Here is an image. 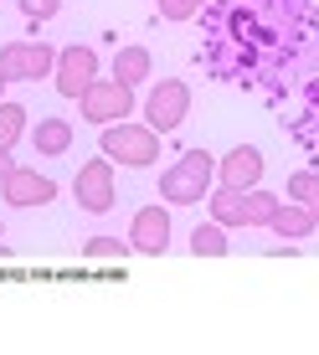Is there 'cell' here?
Instances as JSON below:
<instances>
[{
	"instance_id": "obj_22",
	"label": "cell",
	"mask_w": 319,
	"mask_h": 355,
	"mask_svg": "<svg viewBox=\"0 0 319 355\" xmlns=\"http://www.w3.org/2000/svg\"><path fill=\"white\" fill-rule=\"evenodd\" d=\"M10 170H16V160H10V150H0V186L10 180Z\"/></svg>"
},
{
	"instance_id": "obj_12",
	"label": "cell",
	"mask_w": 319,
	"mask_h": 355,
	"mask_svg": "<svg viewBox=\"0 0 319 355\" xmlns=\"http://www.w3.org/2000/svg\"><path fill=\"white\" fill-rule=\"evenodd\" d=\"M31 144H36V155H67L72 150V124L67 119H42L31 129Z\"/></svg>"
},
{
	"instance_id": "obj_9",
	"label": "cell",
	"mask_w": 319,
	"mask_h": 355,
	"mask_svg": "<svg viewBox=\"0 0 319 355\" xmlns=\"http://www.w3.org/2000/svg\"><path fill=\"white\" fill-rule=\"evenodd\" d=\"M0 196H6V206H21V211H31V206H46L57 196V186L46 175H36V170H26V165H16L10 170V180L0 186Z\"/></svg>"
},
{
	"instance_id": "obj_8",
	"label": "cell",
	"mask_w": 319,
	"mask_h": 355,
	"mask_svg": "<svg viewBox=\"0 0 319 355\" xmlns=\"http://www.w3.org/2000/svg\"><path fill=\"white\" fill-rule=\"evenodd\" d=\"M129 248L134 252H150V258H160V252L170 248V211H165V206H144V211L134 216Z\"/></svg>"
},
{
	"instance_id": "obj_18",
	"label": "cell",
	"mask_w": 319,
	"mask_h": 355,
	"mask_svg": "<svg viewBox=\"0 0 319 355\" xmlns=\"http://www.w3.org/2000/svg\"><path fill=\"white\" fill-rule=\"evenodd\" d=\"M314 196H319V170H293V175H288V201L309 206Z\"/></svg>"
},
{
	"instance_id": "obj_1",
	"label": "cell",
	"mask_w": 319,
	"mask_h": 355,
	"mask_svg": "<svg viewBox=\"0 0 319 355\" xmlns=\"http://www.w3.org/2000/svg\"><path fill=\"white\" fill-rule=\"evenodd\" d=\"M212 180H216V160L206 150H186L160 175V201L165 206H201L212 196Z\"/></svg>"
},
{
	"instance_id": "obj_11",
	"label": "cell",
	"mask_w": 319,
	"mask_h": 355,
	"mask_svg": "<svg viewBox=\"0 0 319 355\" xmlns=\"http://www.w3.org/2000/svg\"><path fill=\"white\" fill-rule=\"evenodd\" d=\"M314 227H319V222H314V211H309V206H299V201H293V206H284V201H278L273 222H268V232H278V237H288V242L309 237Z\"/></svg>"
},
{
	"instance_id": "obj_2",
	"label": "cell",
	"mask_w": 319,
	"mask_h": 355,
	"mask_svg": "<svg viewBox=\"0 0 319 355\" xmlns=\"http://www.w3.org/2000/svg\"><path fill=\"white\" fill-rule=\"evenodd\" d=\"M103 155L119 165H155L160 160V134L150 124H103Z\"/></svg>"
},
{
	"instance_id": "obj_10",
	"label": "cell",
	"mask_w": 319,
	"mask_h": 355,
	"mask_svg": "<svg viewBox=\"0 0 319 355\" xmlns=\"http://www.w3.org/2000/svg\"><path fill=\"white\" fill-rule=\"evenodd\" d=\"M206 206H212V222H222V227H248V191L216 186L212 196H206Z\"/></svg>"
},
{
	"instance_id": "obj_4",
	"label": "cell",
	"mask_w": 319,
	"mask_h": 355,
	"mask_svg": "<svg viewBox=\"0 0 319 355\" xmlns=\"http://www.w3.org/2000/svg\"><path fill=\"white\" fill-rule=\"evenodd\" d=\"M72 196H78L83 211H114L119 191H114V160L108 155H98L78 170V180H72Z\"/></svg>"
},
{
	"instance_id": "obj_14",
	"label": "cell",
	"mask_w": 319,
	"mask_h": 355,
	"mask_svg": "<svg viewBox=\"0 0 319 355\" xmlns=\"http://www.w3.org/2000/svg\"><path fill=\"white\" fill-rule=\"evenodd\" d=\"M150 52H144V46H119V57H114V78L119 83H129V88H134V83H150Z\"/></svg>"
},
{
	"instance_id": "obj_15",
	"label": "cell",
	"mask_w": 319,
	"mask_h": 355,
	"mask_svg": "<svg viewBox=\"0 0 319 355\" xmlns=\"http://www.w3.org/2000/svg\"><path fill=\"white\" fill-rule=\"evenodd\" d=\"M191 252H196V258H222V252H227V227L222 222L196 227L191 232Z\"/></svg>"
},
{
	"instance_id": "obj_21",
	"label": "cell",
	"mask_w": 319,
	"mask_h": 355,
	"mask_svg": "<svg viewBox=\"0 0 319 355\" xmlns=\"http://www.w3.org/2000/svg\"><path fill=\"white\" fill-rule=\"evenodd\" d=\"M21 10H26L31 21H52L57 10H62V0H21Z\"/></svg>"
},
{
	"instance_id": "obj_24",
	"label": "cell",
	"mask_w": 319,
	"mask_h": 355,
	"mask_svg": "<svg viewBox=\"0 0 319 355\" xmlns=\"http://www.w3.org/2000/svg\"><path fill=\"white\" fill-rule=\"evenodd\" d=\"M309 211H314V222H319V196H314V201H309Z\"/></svg>"
},
{
	"instance_id": "obj_17",
	"label": "cell",
	"mask_w": 319,
	"mask_h": 355,
	"mask_svg": "<svg viewBox=\"0 0 319 355\" xmlns=\"http://www.w3.org/2000/svg\"><path fill=\"white\" fill-rule=\"evenodd\" d=\"M273 211H278V196H268V191H248V227H268L273 222Z\"/></svg>"
},
{
	"instance_id": "obj_20",
	"label": "cell",
	"mask_w": 319,
	"mask_h": 355,
	"mask_svg": "<svg viewBox=\"0 0 319 355\" xmlns=\"http://www.w3.org/2000/svg\"><path fill=\"white\" fill-rule=\"evenodd\" d=\"M155 6H160V16H165V21H191L201 0H155Z\"/></svg>"
},
{
	"instance_id": "obj_16",
	"label": "cell",
	"mask_w": 319,
	"mask_h": 355,
	"mask_svg": "<svg viewBox=\"0 0 319 355\" xmlns=\"http://www.w3.org/2000/svg\"><path fill=\"white\" fill-rule=\"evenodd\" d=\"M21 134H26V108L21 103H0V150H10Z\"/></svg>"
},
{
	"instance_id": "obj_5",
	"label": "cell",
	"mask_w": 319,
	"mask_h": 355,
	"mask_svg": "<svg viewBox=\"0 0 319 355\" xmlns=\"http://www.w3.org/2000/svg\"><path fill=\"white\" fill-rule=\"evenodd\" d=\"M186 108H191V88H186V83H175V78L155 83V88H150V98H144V119H150V129H155V134L180 129Z\"/></svg>"
},
{
	"instance_id": "obj_6",
	"label": "cell",
	"mask_w": 319,
	"mask_h": 355,
	"mask_svg": "<svg viewBox=\"0 0 319 355\" xmlns=\"http://www.w3.org/2000/svg\"><path fill=\"white\" fill-rule=\"evenodd\" d=\"M93 78H98V52H93V46H67V52H57L52 83H57L62 98H78Z\"/></svg>"
},
{
	"instance_id": "obj_13",
	"label": "cell",
	"mask_w": 319,
	"mask_h": 355,
	"mask_svg": "<svg viewBox=\"0 0 319 355\" xmlns=\"http://www.w3.org/2000/svg\"><path fill=\"white\" fill-rule=\"evenodd\" d=\"M52 67H57V52L46 42H21V83L52 78Z\"/></svg>"
},
{
	"instance_id": "obj_23",
	"label": "cell",
	"mask_w": 319,
	"mask_h": 355,
	"mask_svg": "<svg viewBox=\"0 0 319 355\" xmlns=\"http://www.w3.org/2000/svg\"><path fill=\"white\" fill-rule=\"evenodd\" d=\"M6 88H10V83H6V72H0V103H6Z\"/></svg>"
},
{
	"instance_id": "obj_3",
	"label": "cell",
	"mask_w": 319,
	"mask_h": 355,
	"mask_svg": "<svg viewBox=\"0 0 319 355\" xmlns=\"http://www.w3.org/2000/svg\"><path fill=\"white\" fill-rule=\"evenodd\" d=\"M78 108H83L88 124H119V119H129V108H134V88L119 83V78H108V83L93 78L88 88L78 93Z\"/></svg>"
},
{
	"instance_id": "obj_19",
	"label": "cell",
	"mask_w": 319,
	"mask_h": 355,
	"mask_svg": "<svg viewBox=\"0 0 319 355\" xmlns=\"http://www.w3.org/2000/svg\"><path fill=\"white\" fill-rule=\"evenodd\" d=\"M83 252H88V258H124V252H134V248H124L119 237H93Z\"/></svg>"
},
{
	"instance_id": "obj_7",
	"label": "cell",
	"mask_w": 319,
	"mask_h": 355,
	"mask_svg": "<svg viewBox=\"0 0 319 355\" xmlns=\"http://www.w3.org/2000/svg\"><path fill=\"white\" fill-rule=\"evenodd\" d=\"M257 180H263V150H257V144H237L227 160H216V186L252 191Z\"/></svg>"
}]
</instances>
